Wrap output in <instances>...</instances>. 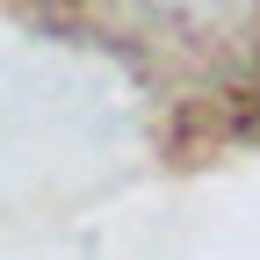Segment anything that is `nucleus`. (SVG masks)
I'll use <instances>...</instances> for the list:
<instances>
[]
</instances>
